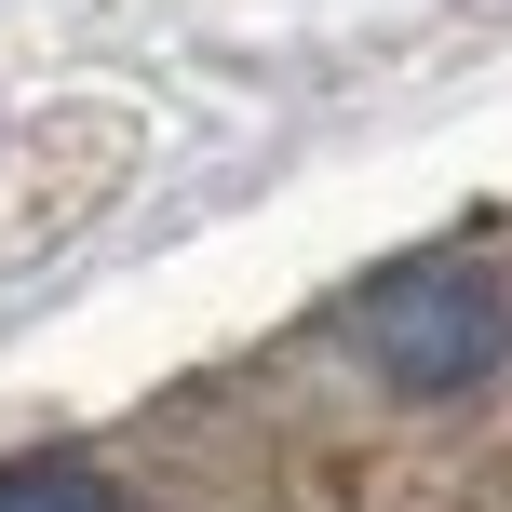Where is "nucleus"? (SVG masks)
<instances>
[{"label":"nucleus","mask_w":512,"mask_h":512,"mask_svg":"<svg viewBox=\"0 0 512 512\" xmlns=\"http://www.w3.org/2000/svg\"><path fill=\"white\" fill-rule=\"evenodd\" d=\"M351 337H364V364H378L391 391L445 405V391H486L512 364V297H499V270H472V256H405L391 283L351 297Z\"/></svg>","instance_id":"f257e3e1"},{"label":"nucleus","mask_w":512,"mask_h":512,"mask_svg":"<svg viewBox=\"0 0 512 512\" xmlns=\"http://www.w3.org/2000/svg\"><path fill=\"white\" fill-rule=\"evenodd\" d=\"M0 512H122V499H108V472H81V459H14L0 472Z\"/></svg>","instance_id":"f03ea898"}]
</instances>
